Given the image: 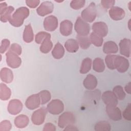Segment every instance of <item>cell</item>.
Instances as JSON below:
<instances>
[{"label":"cell","mask_w":131,"mask_h":131,"mask_svg":"<svg viewBox=\"0 0 131 131\" xmlns=\"http://www.w3.org/2000/svg\"><path fill=\"white\" fill-rule=\"evenodd\" d=\"M30 14L29 9L26 7H21L17 8L12 14L10 24L15 27H19L22 26L24 20L27 18Z\"/></svg>","instance_id":"1"},{"label":"cell","mask_w":131,"mask_h":131,"mask_svg":"<svg viewBox=\"0 0 131 131\" xmlns=\"http://www.w3.org/2000/svg\"><path fill=\"white\" fill-rule=\"evenodd\" d=\"M97 16V10L96 5L94 2L85 8L81 13V17L86 22L92 23Z\"/></svg>","instance_id":"2"},{"label":"cell","mask_w":131,"mask_h":131,"mask_svg":"<svg viewBox=\"0 0 131 131\" xmlns=\"http://www.w3.org/2000/svg\"><path fill=\"white\" fill-rule=\"evenodd\" d=\"M74 29L77 35L80 36H88L90 31L89 24L81 17H78L77 18L74 25Z\"/></svg>","instance_id":"3"},{"label":"cell","mask_w":131,"mask_h":131,"mask_svg":"<svg viewBox=\"0 0 131 131\" xmlns=\"http://www.w3.org/2000/svg\"><path fill=\"white\" fill-rule=\"evenodd\" d=\"M75 121V118L74 114L71 112H66L59 117L58 125L60 128H64L69 125L73 124Z\"/></svg>","instance_id":"4"},{"label":"cell","mask_w":131,"mask_h":131,"mask_svg":"<svg viewBox=\"0 0 131 131\" xmlns=\"http://www.w3.org/2000/svg\"><path fill=\"white\" fill-rule=\"evenodd\" d=\"M114 67L115 69L120 73L126 72L129 67V62L127 58L119 55H116L114 59Z\"/></svg>","instance_id":"5"},{"label":"cell","mask_w":131,"mask_h":131,"mask_svg":"<svg viewBox=\"0 0 131 131\" xmlns=\"http://www.w3.org/2000/svg\"><path fill=\"white\" fill-rule=\"evenodd\" d=\"M47 110L51 114L58 115L63 111L64 104L60 100L54 99L47 105Z\"/></svg>","instance_id":"6"},{"label":"cell","mask_w":131,"mask_h":131,"mask_svg":"<svg viewBox=\"0 0 131 131\" xmlns=\"http://www.w3.org/2000/svg\"><path fill=\"white\" fill-rule=\"evenodd\" d=\"M7 65L11 68L15 69L20 67L21 59L17 54L9 50L6 54Z\"/></svg>","instance_id":"7"},{"label":"cell","mask_w":131,"mask_h":131,"mask_svg":"<svg viewBox=\"0 0 131 131\" xmlns=\"http://www.w3.org/2000/svg\"><path fill=\"white\" fill-rule=\"evenodd\" d=\"M47 110L45 107L40 108L35 111L31 116L32 123L36 125L42 124L45 120Z\"/></svg>","instance_id":"8"},{"label":"cell","mask_w":131,"mask_h":131,"mask_svg":"<svg viewBox=\"0 0 131 131\" xmlns=\"http://www.w3.org/2000/svg\"><path fill=\"white\" fill-rule=\"evenodd\" d=\"M102 99L106 106H117L118 99L113 91H106L102 95Z\"/></svg>","instance_id":"9"},{"label":"cell","mask_w":131,"mask_h":131,"mask_svg":"<svg viewBox=\"0 0 131 131\" xmlns=\"http://www.w3.org/2000/svg\"><path fill=\"white\" fill-rule=\"evenodd\" d=\"M54 9V5L51 2L45 1L42 2L37 8V13L41 16H44L51 13Z\"/></svg>","instance_id":"10"},{"label":"cell","mask_w":131,"mask_h":131,"mask_svg":"<svg viewBox=\"0 0 131 131\" xmlns=\"http://www.w3.org/2000/svg\"><path fill=\"white\" fill-rule=\"evenodd\" d=\"M58 25V19L54 15L46 17L43 21V27L48 31H54L57 29Z\"/></svg>","instance_id":"11"},{"label":"cell","mask_w":131,"mask_h":131,"mask_svg":"<svg viewBox=\"0 0 131 131\" xmlns=\"http://www.w3.org/2000/svg\"><path fill=\"white\" fill-rule=\"evenodd\" d=\"M92 30L93 32L102 37L106 36L108 33L107 26L102 21L94 23L92 25Z\"/></svg>","instance_id":"12"},{"label":"cell","mask_w":131,"mask_h":131,"mask_svg":"<svg viewBox=\"0 0 131 131\" xmlns=\"http://www.w3.org/2000/svg\"><path fill=\"white\" fill-rule=\"evenodd\" d=\"M40 104L41 100L38 93L30 96L27 99L25 103L26 106L31 110H33L38 108Z\"/></svg>","instance_id":"13"},{"label":"cell","mask_w":131,"mask_h":131,"mask_svg":"<svg viewBox=\"0 0 131 131\" xmlns=\"http://www.w3.org/2000/svg\"><path fill=\"white\" fill-rule=\"evenodd\" d=\"M23 106V103L19 100L12 99L9 101L7 109L10 114L15 115L21 111Z\"/></svg>","instance_id":"14"},{"label":"cell","mask_w":131,"mask_h":131,"mask_svg":"<svg viewBox=\"0 0 131 131\" xmlns=\"http://www.w3.org/2000/svg\"><path fill=\"white\" fill-rule=\"evenodd\" d=\"M108 13L110 17L116 21L122 19L125 15L124 10L122 8L117 6H113L110 8Z\"/></svg>","instance_id":"15"},{"label":"cell","mask_w":131,"mask_h":131,"mask_svg":"<svg viewBox=\"0 0 131 131\" xmlns=\"http://www.w3.org/2000/svg\"><path fill=\"white\" fill-rule=\"evenodd\" d=\"M106 112L108 117L113 121H119L122 119L120 110L117 106H106Z\"/></svg>","instance_id":"16"},{"label":"cell","mask_w":131,"mask_h":131,"mask_svg":"<svg viewBox=\"0 0 131 131\" xmlns=\"http://www.w3.org/2000/svg\"><path fill=\"white\" fill-rule=\"evenodd\" d=\"M131 41L129 39L123 38L119 42L120 53L121 55L126 57H130Z\"/></svg>","instance_id":"17"},{"label":"cell","mask_w":131,"mask_h":131,"mask_svg":"<svg viewBox=\"0 0 131 131\" xmlns=\"http://www.w3.org/2000/svg\"><path fill=\"white\" fill-rule=\"evenodd\" d=\"M73 29V24L69 20H64L60 24V32L64 36H67L71 34Z\"/></svg>","instance_id":"18"},{"label":"cell","mask_w":131,"mask_h":131,"mask_svg":"<svg viewBox=\"0 0 131 131\" xmlns=\"http://www.w3.org/2000/svg\"><path fill=\"white\" fill-rule=\"evenodd\" d=\"M84 88L89 90L95 89L97 86L98 81L96 77L92 74H89L84 79L83 82Z\"/></svg>","instance_id":"19"},{"label":"cell","mask_w":131,"mask_h":131,"mask_svg":"<svg viewBox=\"0 0 131 131\" xmlns=\"http://www.w3.org/2000/svg\"><path fill=\"white\" fill-rule=\"evenodd\" d=\"M103 51L106 54L116 53L118 51V47L116 42L113 41H107L104 43Z\"/></svg>","instance_id":"20"},{"label":"cell","mask_w":131,"mask_h":131,"mask_svg":"<svg viewBox=\"0 0 131 131\" xmlns=\"http://www.w3.org/2000/svg\"><path fill=\"white\" fill-rule=\"evenodd\" d=\"M0 77L2 81L7 83H10L13 79V72L11 70L7 68H3L1 70Z\"/></svg>","instance_id":"21"},{"label":"cell","mask_w":131,"mask_h":131,"mask_svg":"<svg viewBox=\"0 0 131 131\" xmlns=\"http://www.w3.org/2000/svg\"><path fill=\"white\" fill-rule=\"evenodd\" d=\"M29 123V119L26 115L21 114L17 116L14 119L15 125L19 128L26 127Z\"/></svg>","instance_id":"22"},{"label":"cell","mask_w":131,"mask_h":131,"mask_svg":"<svg viewBox=\"0 0 131 131\" xmlns=\"http://www.w3.org/2000/svg\"><path fill=\"white\" fill-rule=\"evenodd\" d=\"M53 47V43L51 40V35L46 37L41 43L39 49L41 52L44 54L49 53Z\"/></svg>","instance_id":"23"},{"label":"cell","mask_w":131,"mask_h":131,"mask_svg":"<svg viewBox=\"0 0 131 131\" xmlns=\"http://www.w3.org/2000/svg\"><path fill=\"white\" fill-rule=\"evenodd\" d=\"M79 46L77 40L74 39H69L64 43L66 49L70 53L76 52L79 49Z\"/></svg>","instance_id":"24"},{"label":"cell","mask_w":131,"mask_h":131,"mask_svg":"<svg viewBox=\"0 0 131 131\" xmlns=\"http://www.w3.org/2000/svg\"><path fill=\"white\" fill-rule=\"evenodd\" d=\"M64 52V49L62 45L60 42H58L55 44L52 51V55L54 58L59 59L63 56Z\"/></svg>","instance_id":"25"},{"label":"cell","mask_w":131,"mask_h":131,"mask_svg":"<svg viewBox=\"0 0 131 131\" xmlns=\"http://www.w3.org/2000/svg\"><path fill=\"white\" fill-rule=\"evenodd\" d=\"M23 40L25 42L29 43L33 41L34 39V33L30 24L26 26L23 33Z\"/></svg>","instance_id":"26"},{"label":"cell","mask_w":131,"mask_h":131,"mask_svg":"<svg viewBox=\"0 0 131 131\" xmlns=\"http://www.w3.org/2000/svg\"><path fill=\"white\" fill-rule=\"evenodd\" d=\"M14 10V8L12 6H8L6 9L0 13L1 20L2 22L6 23L10 21L11 18V14Z\"/></svg>","instance_id":"27"},{"label":"cell","mask_w":131,"mask_h":131,"mask_svg":"<svg viewBox=\"0 0 131 131\" xmlns=\"http://www.w3.org/2000/svg\"><path fill=\"white\" fill-rule=\"evenodd\" d=\"M11 92L9 88L5 84L1 83L0 84V98L2 100H7L11 96Z\"/></svg>","instance_id":"28"},{"label":"cell","mask_w":131,"mask_h":131,"mask_svg":"<svg viewBox=\"0 0 131 131\" xmlns=\"http://www.w3.org/2000/svg\"><path fill=\"white\" fill-rule=\"evenodd\" d=\"M76 38L79 45L82 49H87L91 45L90 38L88 36H80L77 35Z\"/></svg>","instance_id":"29"},{"label":"cell","mask_w":131,"mask_h":131,"mask_svg":"<svg viewBox=\"0 0 131 131\" xmlns=\"http://www.w3.org/2000/svg\"><path fill=\"white\" fill-rule=\"evenodd\" d=\"M93 69L98 73L103 72L105 70V64L103 59L100 58H95L93 62Z\"/></svg>","instance_id":"30"},{"label":"cell","mask_w":131,"mask_h":131,"mask_svg":"<svg viewBox=\"0 0 131 131\" xmlns=\"http://www.w3.org/2000/svg\"><path fill=\"white\" fill-rule=\"evenodd\" d=\"M92 62V59L91 58L88 57L84 58L81 63L80 73L82 74L88 73L91 69Z\"/></svg>","instance_id":"31"},{"label":"cell","mask_w":131,"mask_h":131,"mask_svg":"<svg viewBox=\"0 0 131 131\" xmlns=\"http://www.w3.org/2000/svg\"><path fill=\"white\" fill-rule=\"evenodd\" d=\"M94 129L96 131H110L111 126L107 121H101L95 124Z\"/></svg>","instance_id":"32"},{"label":"cell","mask_w":131,"mask_h":131,"mask_svg":"<svg viewBox=\"0 0 131 131\" xmlns=\"http://www.w3.org/2000/svg\"><path fill=\"white\" fill-rule=\"evenodd\" d=\"M90 40L92 43H93L96 47H101L102 45L103 41V37L98 35V34L92 32L91 33L90 36Z\"/></svg>","instance_id":"33"},{"label":"cell","mask_w":131,"mask_h":131,"mask_svg":"<svg viewBox=\"0 0 131 131\" xmlns=\"http://www.w3.org/2000/svg\"><path fill=\"white\" fill-rule=\"evenodd\" d=\"M113 92L118 100H122L125 97L126 94L124 91L123 88L121 85L115 86L113 88Z\"/></svg>","instance_id":"34"},{"label":"cell","mask_w":131,"mask_h":131,"mask_svg":"<svg viewBox=\"0 0 131 131\" xmlns=\"http://www.w3.org/2000/svg\"><path fill=\"white\" fill-rule=\"evenodd\" d=\"M38 94L40 98L41 104H45L47 103L50 100L51 98V93L47 90H42L39 92Z\"/></svg>","instance_id":"35"},{"label":"cell","mask_w":131,"mask_h":131,"mask_svg":"<svg viewBox=\"0 0 131 131\" xmlns=\"http://www.w3.org/2000/svg\"><path fill=\"white\" fill-rule=\"evenodd\" d=\"M116 55H111L109 54L105 57V61L106 64V66L110 70H114L115 69L114 67V59Z\"/></svg>","instance_id":"36"},{"label":"cell","mask_w":131,"mask_h":131,"mask_svg":"<svg viewBox=\"0 0 131 131\" xmlns=\"http://www.w3.org/2000/svg\"><path fill=\"white\" fill-rule=\"evenodd\" d=\"M85 3V1L84 0H73L70 3V6L74 10H78L82 8Z\"/></svg>","instance_id":"37"},{"label":"cell","mask_w":131,"mask_h":131,"mask_svg":"<svg viewBox=\"0 0 131 131\" xmlns=\"http://www.w3.org/2000/svg\"><path fill=\"white\" fill-rule=\"evenodd\" d=\"M49 35H51V34L49 33H47L44 31L39 32L35 36V41L36 43L38 44H41V43L43 40V39Z\"/></svg>","instance_id":"38"},{"label":"cell","mask_w":131,"mask_h":131,"mask_svg":"<svg viewBox=\"0 0 131 131\" xmlns=\"http://www.w3.org/2000/svg\"><path fill=\"white\" fill-rule=\"evenodd\" d=\"M12 127L11 123L9 120H3L0 123L1 131H9Z\"/></svg>","instance_id":"39"},{"label":"cell","mask_w":131,"mask_h":131,"mask_svg":"<svg viewBox=\"0 0 131 131\" xmlns=\"http://www.w3.org/2000/svg\"><path fill=\"white\" fill-rule=\"evenodd\" d=\"M10 41L7 39H3L1 42V49H0V52L1 54L5 53L9 48L10 46Z\"/></svg>","instance_id":"40"},{"label":"cell","mask_w":131,"mask_h":131,"mask_svg":"<svg viewBox=\"0 0 131 131\" xmlns=\"http://www.w3.org/2000/svg\"><path fill=\"white\" fill-rule=\"evenodd\" d=\"M115 3V1L114 0H102L101 1V4L102 6L106 10L111 8L114 6Z\"/></svg>","instance_id":"41"},{"label":"cell","mask_w":131,"mask_h":131,"mask_svg":"<svg viewBox=\"0 0 131 131\" xmlns=\"http://www.w3.org/2000/svg\"><path fill=\"white\" fill-rule=\"evenodd\" d=\"M10 50L12 51L13 52L17 54L18 55H20L21 54V52H22L21 47L18 43H12L11 45Z\"/></svg>","instance_id":"42"},{"label":"cell","mask_w":131,"mask_h":131,"mask_svg":"<svg viewBox=\"0 0 131 131\" xmlns=\"http://www.w3.org/2000/svg\"><path fill=\"white\" fill-rule=\"evenodd\" d=\"M123 118L127 120L130 121L131 120L130 117V104L129 103L122 113Z\"/></svg>","instance_id":"43"},{"label":"cell","mask_w":131,"mask_h":131,"mask_svg":"<svg viewBox=\"0 0 131 131\" xmlns=\"http://www.w3.org/2000/svg\"><path fill=\"white\" fill-rule=\"evenodd\" d=\"M40 1L38 0H27L26 1V5L31 8H35L38 6Z\"/></svg>","instance_id":"44"},{"label":"cell","mask_w":131,"mask_h":131,"mask_svg":"<svg viewBox=\"0 0 131 131\" xmlns=\"http://www.w3.org/2000/svg\"><path fill=\"white\" fill-rule=\"evenodd\" d=\"M43 131H55L56 130L55 126L51 123H47L45 124L43 128Z\"/></svg>","instance_id":"45"},{"label":"cell","mask_w":131,"mask_h":131,"mask_svg":"<svg viewBox=\"0 0 131 131\" xmlns=\"http://www.w3.org/2000/svg\"><path fill=\"white\" fill-rule=\"evenodd\" d=\"M78 129L73 125V124L69 125L66 127L64 129V130H78Z\"/></svg>","instance_id":"46"},{"label":"cell","mask_w":131,"mask_h":131,"mask_svg":"<svg viewBox=\"0 0 131 131\" xmlns=\"http://www.w3.org/2000/svg\"><path fill=\"white\" fill-rule=\"evenodd\" d=\"M8 7L7 4L6 2H3L0 4V13L3 11Z\"/></svg>","instance_id":"47"},{"label":"cell","mask_w":131,"mask_h":131,"mask_svg":"<svg viewBox=\"0 0 131 131\" xmlns=\"http://www.w3.org/2000/svg\"><path fill=\"white\" fill-rule=\"evenodd\" d=\"M125 91L128 94H130V82H129L128 84H127L125 86Z\"/></svg>","instance_id":"48"}]
</instances>
